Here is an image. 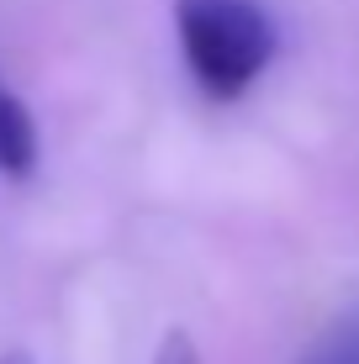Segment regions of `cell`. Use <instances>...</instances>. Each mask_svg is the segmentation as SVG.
I'll list each match as a JSON object with an SVG mask.
<instances>
[{
	"label": "cell",
	"instance_id": "cell-1",
	"mask_svg": "<svg viewBox=\"0 0 359 364\" xmlns=\"http://www.w3.org/2000/svg\"><path fill=\"white\" fill-rule=\"evenodd\" d=\"M175 37L195 90L206 100H238L275 64V16L259 0H175Z\"/></svg>",
	"mask_w": 359,
	"mask_h": 364
},
{
	"label": "cell",
	"instance_id": "cell-2",
	"mask_svg": "<svg viewBox=\"0 0 359 364\" xmlns=\"http://www.w3.org/2000/svg\"><path fill=\"white\" fill-rule=\"evenodd\" d=\"M37 154H43V143H37V122L27 100L0 80V174L6 180H32Z\"/></svg>",
	"mask_w": 359,
	"mask_h": 364
},
{
	"label": "cell",
	"instance_id": "cell-3",
	"mask_svg": "<svg viewBox=\"0 0 359 364\" xmlns=\"http://www.w3.org/2000/svg\"><path fill=\"white\" fill-rule=\"evenodd\" d=\"M301 364H359V322H338Z\"/></svg>",
	"mask_w": 359,
	"mask_h": 364
},
{
	"label": "cell",
	"instance_id": "cell-4",
	"mask_svg": "<svg viewBox=\"0 0 359 364\" xmlns=\"http://www.w3.org/2000/svg\"><path fill=\"white\" fill-rule=\"evenodd\" d=\"M154 364H206V359H201V348H195V338L185 333V328H169L164 338H159Z\"/></svg>",
	"mask_w": 359,
	"mask_h": 364
},
{
	"label": "cell",
	"instance_id": "cell-5",
	"mask_svg": "<svg viewBox=\"0 0 359 364\" xmlns=\"http://www.w3.org/2000/svg\"><path fill=\"white\" fill-rule=\"evenodd\" d=\"M0 364H32V354H27V348H6V354H0Z\"/></svg>",
	"mask_w": 359,
	"mask_h": 364
}]
</instances>
